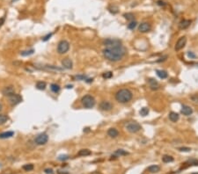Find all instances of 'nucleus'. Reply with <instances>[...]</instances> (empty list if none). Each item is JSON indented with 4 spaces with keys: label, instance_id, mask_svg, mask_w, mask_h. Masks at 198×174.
Instances as JSON below:
<instances>
[{
    "label": "nucleus",
    "instance_id": "nucleus-1",
    "mask_svg": "<svg viewBox=\"0 0 198 174\" xmlns=\"http://www.w3.org/2000/svg\"><path fill=\"white\" fill-rule=\"evenodd\" d=\"M103 56L106 59L111 62H118L121 60L126 54V48L122 45L111 48H106L103 49Z\"/></svg>",
    "mask_w": 198,
    "mask_h": 174
},
{
    "label": "nucleus",
    "instance_id": "nucleus-2",
    "mask_svg": "<svg viewBox=\"0 0 198 174\" xmlns=\"http://www.w3.org/2000/svg\"><path fill=\"white\" fill-rule=\"evenodd\" d=\"M133 98V93L129 89H121L115 93V99L116 101L121 104H126V103L129 102Z\"/></svg>",
    "mask_w": 198,
    "mask_h": 174
},
{
    "label": "nucleus",
    "instance_id": "nucleus-3",
    "mask_svg": "<svg viewBox=\"0 0 198 174\" xmlns=\"http://www.w3.org/2000/svg\"><path fill=\"white\" fill-rule=\"evenodd\" d=\"M81 103L85 106V108H92L95 105V98H93L92 95L90 94H87V95H85L84 97H82L81 98Z\"/></svg>",
    "mask_w": 198,
    "mask_h": 174
},
{
    "label": "nucleus",
    "instance_id": "nucleus-4",
    "mask_svg": "<svg viewBox=\"0 0 198 174\" xmlns=\"http://www.w3.org/2000/svg\"><path fill=\"white\" fill-rule=\"evenodd\" d=\"M70 49V43L67 40H61L57 45V52L60 55H63L67 53Z\"/></svg>",
    "mask_w": 198,
    "mask_h": 174
},
{
    "label": "nucleus",
    "instance_id": "nucleus-5",
    "mask_svg": "<svg viewBox=\"0 0 198 174\" xmlns=\"http://www.w3.org/2000/svg\"><path fill=\"white\" fill-rule=\"evenodd\" d=\"M126 129L129 131V133H138V131L142 129L141 125L137 121H131L129 122L126 125Z\"/></svg>",
    "mask_w": 198,
    "mask_h": 174
},
{
    "label": "nucleus",
    "instance_id": "nucleus-6",
    "mask_svg": "<svg viewBox=\"0 0 198 174\" xmlns=\"http://www.w3.org/2000/svg\"><path fill=\"white\" fill-rule=\"evenodd\" d=\"M49 141V136L45 133H41V134L38 135L35 138V142L37 145H44L48 142Z\"/></svg>",
    "mask_w": 198,
    "mask_h": 174
},
{
    "label": "nucleus",
    "instance_id": "nucleus-7",
    "mask_svg": "<svg viewBox=\"0 0 198 174\" xmlns=\"http://www.w3.org/2000/svg\"><path fill=\"white\" fill-rule=\"evenodd\" d=\"M103 45L107 48H111L121 45V41L118 39H106L103 40Z\"/></svg>",
    "mask_w": 198,
    "mask_h": 174
},
{
    "label": "nucleus",
    "instance_id": "nucleus-8",
    "mask_svg": "<svg viewBox=\"0 0 198 174\" xmlns=\"http://www.w3.org/2000/svg\"><path fill=\"white\" fill-rule=\"evenodd\" d=\"M8 100H9V103H10L12 106H16V105L20 104L21 101H22V97L19 95V94H12L11 96L8 97Z\"/></svg>",
    "mask_w": 198,
    "mask_h": 174
},
{
    "label": "nucleus",
    "instance_id": "nucleus-9",
    "mask_svg": "<svg viewBox=\"0 0 198 174\" xmlns=\"http://www.w3.org/2000/svg\"><path fill=\"white\" fill-rule=\"evenodd\" d=\"M186 43H187L186 37H185V36L180 37V38L177 40V42H176V44H175V47H174L175 51H180V50H181L184 47L186 46Z\"/></svg>",
    "mask_w": 198,
    "mask_h": 174
},
{
    "label": "nucleus",
    "instance_id": "nucleus-10",
    "mask_svg": "<svg viewBox=\"0 0 198 174\" xmlns=\"http://www.w3.org/2000/svg\"><path fill=\"white\" fill-rule=\"evenodd\" d=\"M113 104L111 102H109L107 100H103L101 101L100 104H99V108L100 110L102 111H106V112H108V111L112 110L113 109Z\"/></svg>",
    "mask_w": 198,
    "mask_h": 174
},
{
    "label": "nucleus",
    "instance_id": "nucleus-11",
    "mask_svg": "<svg viewBox=\"0 0 198 174\" xmlns=\"http://www.w3.org/2000/svg\"><path fill=\"white\" fill-rule=\"evenodd\" d=\"M138 30L141 33H147L151 30V25L148 22H143L138 26Z\"/></svg>",
    "mask_w": 198,
    "mask_h": 174
},
{
    "label": "nucleus",
    "instance_id": "nucleus-12",
    "mask_svg": "<svg viewBox=\"0 0 198 174\" xmlns=\"http://www.w3.org/2000/svg\"><path fill=\"white\" fill-rule=\"evenodd\" d=\"M2 93L4 96H6V97L11 96V95L15 93L14 87H13V86H7V87L4 88V90L2 91Z\"/></svg>",
    "mask_w": 198,
    "mask_h": 174
},
{
    "label": "nucleus",
    "instance_id": "nucleus-13",
    "mask_svg": "<svg viewBox=\"0 0 198 174\" xmlns=\"http://www.w3.org/2000/svg\"><path fill=\"white\" fill-rule=\"evenodd\" d=\"M181 114L185 116H189L193 114V109L190 106H187V105H183L181 106V110H180Z\"/></svg>",
    "mask_w": 198,
    "mask_h": 174
},
{
    "label": "nucleus",
    "instance_id": "nucleus-14",
    "mask_svg": "<svg viewBox=\"0 0 198 174\" xmlns=\"http://www.w3.org/2000/svg\"><path fill=\"white\" fill-rule=\"evenodd\" d=\"M62 66L67 70H71V69H72L73 66L72 61L70 58H64L63 60H62Z\"/></svg>",
    "mask_w": 198,
    "mask_h": 174
},
{
    "label": "nucleus",
    "instance_id": "nucleus-15",
    "mask_svg": "<svg viewBox=\"0 0 198 174\" xmlns=\"http://www.w3.org/2000/svg\"><path fill=\"white\" fill-rule=\"evenodd\" d=\"M148 82H149V85H150V88L152 89V90H158V87H159V84L155 79L153 78H149L148 79Z\"/></svg>",
    "mask_w": 198,
    "mask_h": 174
},
{
    "label": "nucleus",
    "instance_id": "nucleus-16",
    "mask_svg": "<svg viewBox=\"0 0 198 174\" xmlns=\"http://www.w3.org/2000/svg\"><path fill=\"white\" fill-rule=\"evenodd\" d=\"M191 20L190 19H183L181 20L180 22V24H179V27H180V29H187V28L188 27V26L191 25Z\"/></svg>",
    "mask_w": 198,
    "mask_h": 174
},
{
    "label": "nucleus",
    "instance_id": "nucleus-17",
    "mask_svg": "<svg viewBox=\"0 0 198 174\" xmlns=\"http://www.w3.org/2000/svg\"><path fill=\"white\" fill-rule=\"evenodd\" d=\"M107 135H108V136H110L111 138H116V137L119 135V132H118V130L116 129V128H111L107 130Z\"/></svg>",
    "mask_w": 198,
    "mask_h": 174
},
{
    "label": "nucleus",
    "instance_id": "nucleus-18",
    "mask_svg": "<svg viewBox=\"0 0 198 174\" xmlns=\"http://www.w3.org/2000/svg\"><path fill=\"white\" fill-rule=\"evenodd\" d=\"M127 155H129V152H127L126 150H115V153H114V156H112L111 157H115L117 158L119 157V156H127Z\"/></svg>",
    "mask_w": 198,
    "mask_h": 174
},
{
    "label": "nucleus",
    "instance_id": "nucleus-19",
    "mask_svg": "<svg viewBox=\"0 0 198 174\" xmlns=\"http://www.w3.org/2000/svg\"><path fill=\"white\" fill-rule=\"evenodd\" d=\"M39 69H41V70H49V71H57V70H63L62 68H58V67L53 66V65H44V66H42L41 68H39Z\"/></svg>",
    "mask_w": 198,
    "mask_h": 174
},
{
    "label": "nucleus",
    "instance_id": "nucleus-20",
    "mask_svg": "<svg viewBox=\"0 0 198 174\" xmlns=\"http://www.w3.org/2000/svg\"><path fill=\"white\" fill-rule=\"evenodd\" d=\"M168 117H169V120L172 122H176L179 120L180 115L175 112H171V113H169V114H168Z\"/></svg>",
    "mask_w": 198,
    "mask_h": 174
},
{
    "label": "nucleus",
    "instance_id": "nucleus-21",
    "mask_svg": "<svg viewBox=\"0 0 198 174\" xmlns=\"http://www.w3.org/2000/svg\"><path fill=\"white\" fill-rule=\"evenodd\" d=\"M92 155V151L88 149H83V150H80L78 152V156H87Z\"/></svg>",
    "mask_w": 198,
    "mask_h": 174
},
{
    "label": "nucleus",
    "instance_id": "nucleus-22",
    "mask_svg": "<svg viewBox=\"0 0 198 174\" xmlns=\"http://www.w3.org/2000/svg\"><path fill=\"white\" fill-rule=\"evenodd\" d=\"M160 171V167L157 164H154V165H151L148 167V172H151V173H158Z\"/></svg>",
    "mask_w": 198,
    "mask_h": 174
},
{
    "label": "nucleus",
    "instance_id": "nucleus-23",
    "mask_svg": "<svg viewBox=\"0 0 198 174\" xmlns=\"http://www.w3.org/2000/svg\"><path fill=\"white\" fill-rule=\"evenodd\" d=\"M156 73H157V75H158V77L161 78V79H165V78H166L168 77L167 72H166V70H156Z\"/></svg>",
    "mask_w": 198,
    "mask_h": 174
},
{
    "label": "nucleus",
    "instance_id": "nucleus-24",
    "mask_svg": "<svg viewBox=\"0 0 198 174\" xmlns=\"http://www.w3.org/2000/svg\"><path fill=\"white\" fill-rule=\"evenodd\" d=\"M14 135V132L12 131H7V132H3L0 134V139H7L12 137Z\"/></svg>",
    "mask_w": 198,
    "mask_h": 174
},
{
    "label": "nucleus",
    "instance_id": "nucleus-25",
    "mask_svg": "<svg viewBox=\"0 0 198 174\" xmlns=\"http://www.w3.org/2000/svg\"><path fill=\"white\" fill-rule=\"evenodd\" d=\"M46 83L43 82V81H39V82L36 83V88L38 89V90H40V91H43L46 89Z\"/></svg>",
    "mask_w": 198,
    "mask_h": 174
},
{
    "label": "nucleus",
    "instance_id": "nucleus-26",
    "mask_svg": "<svg viewBox=\"0 0 198 174\" xmlns=\"http://www.w3.org/2000/svg\"><path fill=\"white\" fill-rule=\"evenodd\" d=\"M174 157L171 156H169V155H164L163 156H162V161H163L164 163H171V162H174Z\"/></svg>",
    "mask_w": 198,
    "mask_h": 174
},
{
    "label": "nucleus",
    "instance_id": "nucleus-27",
    "mask_svg": "<svg viewBox=\"0 0 198 174\" xmlns=\"http://www.w3.org/2000/svg\"><path fill=\"white\" fill-rule=\"evenodd\" d=\"M34 164H24L22 167V169L24 171H26V172H31V171L34 170Z\"/></svg>",
    "mask_w": 198,
    "mask_h": 174
},
{
    "label": "nucleus",
    "instance_id": "nucleus-28",
    "mask_svg": "<svg viewBox=\"0 0 198 174\" xmlns=\"http://www.w3.org/2000/svg\"><path fill=\"white\" fill-rule=\"evenodd\" d=\"M50 89H51V91H52L53 92H55V93H57V92H59V91H60V86H59L58 84H52L50 85Z\"/></svg>",
    "mask_w": 198,
    "mask_h": 174
},
{
    "label": "nucleus",
    "instance_id": "nucleus-29",
    "mask_svg": "<svg viewBox=\"0 0 198 174\" xmlns=\"http://www.w3.org/2000/svg\"><path fill=\"white\" fill-rule=\"evenodd\" d=\"M108 11L111 12V13L116 14L118 12V7L116 5H110V6H108Z\"/></svg>",
    "mask_w": 198,
    "mask_h": 174
},
{
    "label": "nucleus",
    "instance_id": "nucleus-30",
    "mask_svg": "<svg viewBox=\"0 0 198 174\" xmlns=\"http://www.w3.org/2000/svg\"><path fill=\"white\" fill-rule=\"evenodd\" d=\"M8 120V116L5 114H0V125L4 124Z\"/></svg>",
    "mask_w": 198,
    "mask_h": 174
},
{
    "label": "nucleus",
    "instance_id": "nucleus-31",
    "mask_svg": "<svg viewBox=\"0 0 198 174\" xmlns=\"http://www.w3.org/2000/svg\"><path fill=\"white\" fill-rule=\"evenodd\" d=\"M139 114H140V115L144 116V117L148 115V114H149V108H147V107L141 108V110L139 111Z\"/></svg>",
    "mask_w": 198,
    "mask_h": 174
},
{
    "label": "nucleus",
    "instance_id": "nucleus-32",
    "mask_svg": "<svg viewBox=\"0 0 198 174\" xmlns=\"http://www.w3.org/2000/svg\"><path fill=\"white\" fill-rule=\"evenodd\" d=\"M123 17L126 19L127 20H132L133 21L134 20V18H135V16H134V14L131 13V12H128V13H125L123 15Z\"/></svg>",
    "mask_w": 198,
    "mask_h": 174
},
{
    "label": "nucleus",
    "instance_id": "nucleus-33",
    "mask_svg": "<svg viewBox=\"0 0 198 174\" xmlns=\"http://www.w3.org/2000/svg\"><path fill=\"white\" fill-rule=\"evenodd\" d=\"M35 50L34 49H30V50H26V51H22L20 53V55L22 56H31V55L34 54Z\"/></svg>",
    "mask_w": 198,
    "mask_h": 174
},
{
    "label": "nucleus",
    "instance_id": "nucleus-34",
    "mask_svg": "<svg viewBox=\"0 0 198 174\" xmlns=\"http://www.w3.org/2000/svg\"><path fill=\"white\" fill-rule=\"evenodd\" d=\"M102 77H103V78H105V79H108V78H111L112 77H113V73H112L111 71L105 72V73L102 74Z\"/></svg>",
    "mask_w": 198,
    "mask_h": 174
},
{
    "label": "nucleus",
    "instance_id": "nucleus-35",
    "mask_svg": "<svg viewBox=\"0 0 198 174\" xmlns=\"http://www.w3.org/2000/svg\"><path fill=\"white\" fill-rule=\"evenodd\" d=\"M137 25H138L137 21H131V22L128 25V28L130 29V30H134V29L136 28V26H137Z\"/></svg>",
    "mask_w": 198,
    "mask_h": 174
},
{
    "label": "nucleus",
    "instance_id": "nucleus-36",
    "mask_svg": "<svg viewBox=\"0 0 198 174\" xmlns=\"http://www.w3.org/2000/svg\"><path fill=\"white\" fill-rule=\"evenodd\" d=\"M69 156L68 155H60L58 156V160L60 161H65V160H68L69 159Z\"/></svg>",
    "mask_w": 198,
    "mask_h": 174
},
{
    "label": "nucleus",
    "instance_id": "nucleus-37",
    "mask_svg": "<svg viewBox=\"0 0 198 174\" xmlns=\"http://www.w3.org/2000/svg\"><path fill=\"white\" fill-rule=\"evenodd\" d=\"M75 79H77V80H85L86 77L84 76V75H79V76L75 77Z\"/></svg>",
    "mask_w": 198,
    "mask_h": 174
},
{
    "label": "nucleus",
    "instance_id": "nucleus-38",
    "mask_svg": "<svg viewBox=\"0 0 198 174\" xmlns=\"http://www.w3.org/2000/svg\"><path fill=\"white\" fill-rule=\"evenodd\" d=\"M179 150L181 152H189L191 149L188 148V147H181V148H179Z\"/></svg>",
    "mask_w": 198,
    "mask_h": 174
},
{
    "label": "nucleus",
    "instance_id": "nucleus-39",
    "mask_svg": "<svg viewBox=\"0 0 198 174\" xmlns=\"http://www.w3.org/2000/svg\"><path fill=\"white\" fill-rule=\"evenodd\" d=\"M191 99H192L193 102L198 103V95L197 94H196V95H192V96H191Z\"/></svg>",
    "mask_w": 198,
    "mask_h": 174
},
{
    "label": "nucleus",
    "instance_id": "nucleus-40",
    "mask_svg": "<svg viewBox=\"0 0 198 174\" xmlns=\"http://www.w3.org/2000/svg\"><path fill=\"white\" fill-rule=\"evenodd\" d=\"M52 36V34H47L46 36H44L42 38V40L43 41H47V40H49V39H50V37Z\"/></svg>",
    "mask_w": 198,
    "mask_h": 174
},
{
    "label": "nucleus",
    "instance_id": "nucleus-41",
    "mask_svg": "<svg viewBox=\"0 0 198 174\" xmlns=\"http://www.w3.org/2000/svg\"><path fill=\"white\" fill-rule=\"evenodd\" d=\"M157 4H158V5H160V6H165L166 5V3L164 2V1H162V0H158V2H157Z\"/></svg>",
    "mask_w": 198,
    "mask_h": 174
},
{
    "label": "nucleus",
    "instance_id": "nucleus-42",
    "mask_svg": "<svg viewBox=\"0 0 198 174\" xmlns=\"http://www.w3.org/2000/svg\"><path fill=\"white\" fill-rule=\"evenodd\" d=\"M44 172L46 174H53V170L52 169H45Z\"/></svg>",
    "mask_w": 198,
    "mask_h": 174
},
{
    "label": "nucleus",
    "instance_id": "nucleus-43",
    "mask_svg": "<svg viewBox=\"0 0 198 174\" xmlns=\"http://www.w3.org/2000/svg\"><path fill=\"white\" fill-rule=\"evenodd\" d=\"M188 56L189 58H193V59H194V58H196V55L193 54L192 52H188Z\"/></svg>",
    "mask_w": 198,
    "mask_h": 174
},
{
    "label": "nucleus",
    "instance_id": "nucleus-44",
    "mask_svg": "<svg viewBox=\"0 0 198 174\" xmlns=\"http://www.w3.org/2000/svg\"><path fill=\"white\" fill-rule=\"evenodd\" d=\"M4 20H5V18L4 17H2V18H0V27L3 26V24L4 23Z\"/></svg>",
    "mask_w": 198,
    "mask_h": 174
},
{
    "label": "nucleus",
    "instance_id": "nucleus-45",
    "mask_svg": "<svg viewBox=\"0 0 198 174\" xmlns=\"http://www.w3.org/2000/svg\"><path fill=\"white\" fill-rule=\"evenodd\" d=\"M91 174H101V173L99 172H93Z\"/></svg>",
    "mask_w": 198,
    "mask_h": 174
},
{
    "label": "nucleus",
    "instance_id": "nucleus-46",
    "mask_svg": "<svg viewBox=\"0 0 198 174\" xmlns=\"http://www.w3.org/2000/svg\"><path fill=\"white\" fill-rule=\"evenodd\" d=\"M15 1H17V0H12V2H15Z\"/></svg>",
    "mask_w": 198,
    "mask_h": 174
},
{
    "label": "nucleus",
    "instance_id": "nucleus-47",
    "mask_svg": "<svg viewBox=\"0 0 198 174\" xmlns=\"http://www.w3.org/2000/svg\"><path fill=\"white\" fill-rule=\"evenodd\" d=\"M1 108H2V106H1V105H0V110H1Z\"/></svg>",
    "mask_w": 198,
    "mask_h": 174
}]
</instances>
